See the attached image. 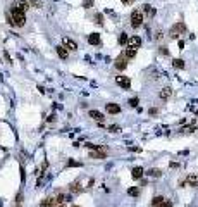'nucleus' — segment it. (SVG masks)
Masks as SVG:
<instances>
[{
  "label": "nucleus",
  "mask_w": 198,
  "mask_h": 207,
  "mask_svg": "<svg viewBox=\"0 0 198 207\" xmlns=\"http://www.w3.org/2000/svg\"><path fill=\"white\" fill-rule=\"evenodd\" d=\"M7 22H9L11 26L21 28V26H24V22H26V14H21V12L11 11L9 14H7Z\"/></svg>",
  "instance_id": "1"
},
{
  "label": "nucleus",
  "mask_w": 198,
  "mask_h": 207,
  "mask_svg": "<svg viewBox=\"0 0 198 207\" xmlns=\"http://www.w3.org/2000/svg\"><path fill=\"white\" fill-rule=\"evenodd\" d=\"M28 9H29V2H28V0H14V4H12V7H11V11L21 12V14H26Z\"/></svg>",
  "instance_id": "2"
},
{
  "label": "nucleus",
  "mask_w": 198,
  "mask_h": 207,
  "mask_svg": "<svg viewBox=\"0 0 198 207\" xmlns=\"http://www.w3.org/2000/svg\"><path fill=\"white\" fill-rule=\"evenodd\" d=\"M184 31H186V24H184V22H176V24L171 28L169 36L176 40V38H179V35H181V33H184Z\"/></svg>",
  "instance_id": "3"
},
{
  "label": "nucleus",
  "mask_w": 198,
  "mask_h": 207,
  "mask_svg": "<svg viewBox=\"0 0 198 207\" xmlns=\"http://www.w3.org/2000/svg\"><path fill=\"white\" fill-rule=\"evenodd\" d=\"M143 24V12L141 11H133L131 12V26L136 29Z\"/></svg>",
  "instance_id": "4"
},
{
  "label": "nucleus",
  "mask_w": 198,
  "mask_h": 207,
  "mask_svg": "<svg viewBox=\"0 0 198 207\" xmlns=\"http://www.w3.org/2000/svg\"><path fill=\"white\" fill-rule=\"evenodd\" d=\"M114 66H116V69H119V71H124V69H126V66H128V57H126L124 53H121V55L116 59Z\"/></svg>",
  "instance_id": "5"
},
{
  "label": "nucleus",
  "mask_w": 198,
  "mask_h": 207,
  "mask_svg": "<svg viewBox=\"0 0 198 207\" xmlns=\"http://www.w3.org/2000/svg\"><path fill=\"white\" fill-rule=\"evenodd\" d=\"M67 200H69V197H65V193L59 191V193L55 195V204H54V207H65Z\"/></svg>",
  "instance_id": "6"
},
{
  "label": "nucleus",
  "mask_w": 198,
  "mask_h": 207,
  "mask_svg": "<svg viewBox=\"0 0 198 207\" xmlns=\"http://www.w3.org/2000/svg\"><path fill=\"white\" fill-rule=\"evenodd\" d=\"M116 81H117L119 86H122L124 90H129V88H131V80H129L128 76H117Z\"/></svg>",
  "instance_id": "7"
},
{
  "label": "nucleus",
  "mask_w": 198,
  "mask_h": 207,
  "mask_svg": "<svg viewBox=\"0 0 198 207\" xmlns=\"http://www.w3.org/2000/svg\"><path fill=\"white\" fill-rule=\"evenodd\" d=\"M107 152H109V149L103 147V149H100V150H93L90 154V157L91 159H105V157H107Z\"/></svg>",
  "instance_id": "8"
},
{
  "label": "nucleus",
  "mask_w": 198,
  "mask_h": 207,
  "mask_svg": "<svg viewBox=\"0 0 198 207\" xmlns=\"http://www.w3.org/2000/svg\"><path fill=\"white\" fill-rule=\"evenodd\" d=\"M186 185L191 186V188H198V174L191 173V174L186 176Z\"/></svg>",
  "instance_id": "9"
},
{
  "label": "nucleus",
  "mask_w": 198,
  "mask_h": 207,
  "mask_svg": "<svg viewBox=\"0 0 198 207\" xmlns=\"http://www.w3.org/2000/svg\"><path fill=\"white\" fill-rule=\"evenodd\" d=\"M62 47H65L67 50H76V48H78V45H76L74 40H71V38L64 36V38H62Z\"/></svg>",
  "instance_id": "10"
},
{
  "label": "nucleus",
  "mask_w": 198,
  "mask_h": 207,
  "mask_svg": "<svg viewBox=\"0 0 198 207\" xmlns=\"http://www.w3.org/2000/svg\"><path fill=\"white\" fill-rule=\"evenodd\" d=\"M69 191H71V193H81V191H83V186H81L79 180H76V181L71 183V185H69Z\"/></svg>",
  "instance_id": "11"
},
{
  "label": "nucleus",
  "mask_w": 198,
  "mask_h": 207,
  "mask_svg": "<svg viewBox=\"0 0 198 207\" xmlns=\"http://www.w3.org/2000/svg\"><path fill=\"white\" fill-rule=\"evenodd\" d=\"M128 45H129V48H136V50H138V48L141 47V38L139 36H131L129 38V42H128Z\"/></svg>",
  "instance_id": "12"
},
{
  "label": "nucleus",
  "mask_w": 198,
  "mask_h": 207,
  "mask_svg": "<svg viewBox=\"0 0 198 207\" xmlns=\"http://www.w3.org/2000/svg\"><path fill=\"white\" fill-rule=\"evenodd\" d=\"M145 174L143 167H139V166H136V167H133V171H131V176H133V180H141Z\"/></svg>",
  "instance_id": "13"
},
{
  "label": "nucleus",
  "mask_w": 198,
  "mask_h": 207,
  "mask_svg": "<svg viewBox=\"0 0 198 207\" xmlns=\"http://www.w3.org/2000/svg\"><path fill=\"white\" fill-rule=\"evenodd\" d=\"M90 117H93V119H95V121H98V122L105 121V116H103L100 111H95V109H91V111H90Z\"/></svg>",
  "instance_id": "14"
},
{
  "label": "nucleus",
  "mask_w": 198,
  "mask_h": 207,
  "mask_svg": "<svg viewBox=\"0 0 198 207\" xmlns=\"http://www.w3.org/2000/svg\"><path fill=\"white\" fill-rule=\"evenodd\" d=\"M54 204H55V197H45L40 202V207H54Z\"/></svg>",
  "instance_id": "15"
},
{
  "label": "nucleus",
  "mask_w": 198,
  "mask_h": 207,
  "mask_svg": "<svg viewBox=\"0 0 198 207\" xmlns=\"http://www.w3.org/2000/svg\"><path fill=\"white\" fill-rule=\"evenodd\" d=\"M171 95H172V88H169V86H166V88L160 90V93H159L160 100H167V98H171Z\"/></svg>",
  "instance_id": "16"
},
{
  "label": "nucleus",
  "mask_w": 198,
  "mask_h": 207,
  "mask_svg": "<svg viewBox=\"0 0 198 207\" xmlns=\"http://www.w3.org/2000/svg\"><path fill=\"white\" fill-rule=\"evenodd\" d=\"M167 198L166 197H162V195H157V197H153L152 198V204H150V207H157V205H160V204H164Z\"/></svg>",
  "instance_id": "17"
},
{
  "label": "nucleus",
  "mask_w": 198,
  "mask_h": 207,
  "mask_svg": "<svg viewBox=\"0 0 198 207\" xmlns=\"http://www.w3.org/2000/svg\"><path fill=\"white\" fill-rule=\"evenodd\" d=\"M55 50H57V55H59L60 59H67V57H69V52H67V48L62 47V45H59V47L55 48Z\"/></svg>",
  "instance_id": "18"
},
{
  "label": "nucleus",
  "mask_w": 198,
  "mask_h": 207,
  "mask_svg": "<svg viewBox=\"0 0 198 207\" xmlns=\"http://www.w3.org/2000/svg\"><path fill=\"white\" fill-rule=\"evenodd\" d=\"M107 112L109 114H119L121 112V105H117V104H107Z\"/></svg>",
  "instance_id": "19"
},
{
  "label": "nucleus",
  "mask_w": 198,
  "mask_h": 207,
  "mask_svg": "<svg viewBox=\"0 0 198 207\" xmlns=\"http://www.w3.org/2000/svg\"><path fill=\"white\" fill-rule=\"evenodd\" d=\"M88 42L91 45H100V35L98 33H91L90 36H88Z\"/></svg>",
  "instance_id": "20"
},
{
  "label": "nucleus",
  "mask_w": 198,
  "mask_h": 207,
  "mask_svg": "<svg viewBox=\"0 0 198 207\" xmlns=\"http://www.w3.org/2000/svg\"><path fill=\"white\" fill-rule=\"evenodd\" d=\"M124 55H126V57L128 59H134L136 57V48H126V52H124Z\"/></svg>",
  "instance_id": "21"
},
{
  "label": "nucleus",
  "mask_w": 198,
  "mask_h": 207,
  "mask_svg": "<svg viewBox=\"0 0 198 207\" xmlns=\"http://www.w3.org/2000/svg\"><path fill=\"white\" fill-rule=\"evenodd\" d=\"M148 176H152V178H160L162 176V171L160 169H148V173H146Z\"/></svg>",
  "instance_id": "22"
},
{
  "label": "nucleus",
  "mask_w": 198,
  "mask_h": 207,
  "mask_svg": "<svg viewBox=\"0 0 198 207\" xmlns=\"http://www.w3.org/2000/svg\"><path fill=\"white\" fill-rule=\"evenodd\" d=\"M172 66L176 69H183L184 67V60H183V59H174V60H172Z\"/></svg>",
  "instance_id": "23"
},
{
  "label": "nucleus",
  "mask_w": 198,
  "mask_h": 207,
  "mask_svg": "<svg viewBox=\"0 0 198 207\" xmlns=\"http://www.w3.org/2000/svg\"><path fill=\"white\" fill-rule=\"evenodd\" d=\"M117 42L121 43V45H126V43L129 42L128 35H126V33H121V35H119V38H117Z\"/></svg>",
  "instance_id": "24"
},
{
  "label": "nucleus",
  "mask_w": 198,
  "mask_h": 207,
  "mask_svg": "<svg viewBox=\"0 0 198 207\" xmlns=\"http://www.w3.org/2000/svg\"><path fill=\"white\" fill-rule=\"evenodd\" d=\"M128 195H131V197H138V195H139V188H138V186H134V188H129V190H128Z\"/></svg>",
  "instance_id": "25"
},
{
  "label": "nucleus",
  "mask_w": 198,
  "mask_h": 207,
  "mask_svg": "<svg viewBox=\"0 0 198 207\" xmlns=\"http://www.w3.org/2000/svg\"><path fill=\"white\" fill-rule=\"evenodd\" d=\"M143 11L146 12V14H150V16L155 14V9H152V5H148V4H145V5H143Z\"/></svg>",
  "instance_id": "26"
},
{
  "label": "nucleus",
  "mask_w": 198,
  "mask_h": 207,
  "mask_svg": "<svg viewBox=\"0 0 198 207\" xmlns=\"http://www.w3.org/2000/svg\"><path fill=\"white\" fill-rule=\"evenodd\" d=\"M81 162H78V160H69V162H67V167H81Z\"/></svg>",
  "instance_id": "27"
},
{
  "label": "nucleus",
  "mask_w": 198,
  "mask_h": 207,
  "mask_svg": "<svg viewBox=\"0 0 198 207\" xmlns=\"http://www.w3.org/2000/svg\"><path fill=\"white\" fill-rule=\"evenodd\" d=\"M138 98H136V97H134V98H131V100H129V105H131V107H136V105H138Z\"/></svg>",
  "instance_id": "28"
},
{
  "label": "nucleus",
  "mask_w": 198,
  "mask_h": 207,
  "mask_svg": "<svg viewBox=\"0 0 198 207\" xmlns=\"http://www.w3.org/2000/svg\"><path fill=\"white\" fill-rule=\"evenodd\" d=\"M157 207H172V202L171 200H166L164 204H160V205H157Z\"/></svg>",
  "instance_id": "29"
},
{
  "label": "nucleus",
  "mask_w": 198,
  "mask_h": 207,
  "mask_svg": "<svg viewBox=\"0 0 198 207\" xmlns=\"http://www.w3.org/2000/svg\"><path fill=\"white\" fill-rule=\"evenodd\" d=\"M83 5H85L86 9H90V7L93 5V0H85V4H83Z\"/></svg>",
  "instance_id": "30"
},
{
  "label": "nucleus",
  "mask_w": 198,
  "mask_h": 207,
  "mask_svg": "<svg viewBox=\"0 0 198 207\" xmlns=\"http://www.w3.org/2000/svg\"><path fill=\"white\" fill-rule=\"evenodd\" d=\"M31 4L35 7H42V0H31Z\"/></svg>",
  "instance_id": "31"
},
{
  "label": "nucleus",
  "mask_w": 198,
  "mask_h": 207,
  "mask_svg": "<svg viewBox=\"0 0 198 207\" xmlns=\"http://www.w3.org/2000/svg\"><path fill=\"white\" fill-rule=\"evenodd\" d=\"M160 52L164 53V55H169V50H167V47H160Z\"/></svg>",
  "instance_id": "32"
},
{
  "label": "nucleus",
  "mask_w": 198,
  "mask_h": 207,
  "mask_svg": "<svg viewBox=\"0 0 198 207\" xmlns=\"http://www.w3.org/2000/svg\"><path fill=\"white\" fill-rule=\"evenodd\" d=\"M96 22H98V24H102V16H100V14H96Z\"/></svg>",
  "instance_id": "33"
},
{
  "label": "nucleus",
  "mask_w": 198,
  "mask_h": 207,
  "mask_svg": "<svg viewBox=\"0 0 198 207\" xmlns=\"http://www.w3.org/2000/svg\"><path fill=\"white\" fill-rule=\"evenodd\" d=\"M155 40H162V31H157V35H155Z\"/></svg>",
  "instance_id": "34"
},
{
  "label": "nucleus",
  "mask_w": 198,
  "mask_h": 207,
  "mask_svg": "<svg viewBox=\"0 0 198 207\" xmlns=\"http://www.w3.org/2000/svg\"><path fill=\"white\" fill-rule=\"evenodd\" d=\"M109 129H110V131H114V133H116V131H119V126H110V128H109Z\"/></svg>",
  "instance_id": "35"
},
{
  "label": "nucleus",
  "mask_w": 198,
  "mask_h": 207,
  "mask_svg": "<svg viewBox=\"0 0 198 207\" xmlns=\"http://www.w3.org/2000/svg\"><path fill=\"white\" fill-rule=\"evenodd\" d=\"M124 5H129V4H133V0H122Z\"/></svg>",
  "instance_id": "36"
},
{
  "label": "nucleus",
  "mask_w": 198,
  "mask_h": 207,
  "mask_svg": "<svg viewBox=\"0 0 198 207\" xmlns=\"http://www.w3.org/2000/svg\"><path fill=\"white\" fill-rule=\"evenodd\" d=\"M171 167L172 169H174V167H179V164H177V162H171Z\"/></svg>",
  "instance_id": "37"
},
{
  "label": "nucleus",
  "mask_w": 198,
  "mask_h": 207,
  "mask_svg": "<svg viewBox=\"0 0 198 207\" xmlns=\"http://www.w3.org/2000/svg\"><path fill=\"white\" fill-rule=\"evenodd\" d=\"M2 205H4V202H2V200H0V207H2Z\"/></svg>",
  "instance_id": "38"
},
{
  "label": "nucleus",
  "mask_w": 198,
  "mask_h": 207,
  "mask_svg": "<svg viewBox=\"0 0 198 207\" xmlns=\"http://www.w3.org/2000/svg\"><path fill=\"white\" fill-rule=\"evenodd\" d=\"M72 207H79V205H72Z\"/></svg>",
  "instance_id": "39"
}]
</instances>
